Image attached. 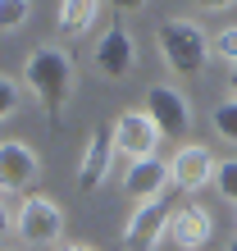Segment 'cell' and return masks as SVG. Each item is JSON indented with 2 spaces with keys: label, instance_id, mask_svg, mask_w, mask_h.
Segmentation results:
<instances>
[{
  "label": "cell",
  "instance_id": "6da1fadb",
  "mask_svg": "<svg viewBox=\"0 0 237 251\" xmlns=\"http://www.w3.org/2000/svg\"><path fill=\"white\" fill-rule=\"evenodd\" d=\"M73 73H78V64H73L69 46H55V41L37 46L23 60V82H27V92L41 100V110L50 114V124L64 114L69 96H73Z\"/></svg>",
  "mask_w": 237,
  "mask_h": 251
},
{
  "label": "cell",
  "instance_id": "7a4b0ae2",
  "mask_svg": "<svg viewBox=\"0 0 237 251\" xmlns=\"http://www.w3.org/2000/svg\"><path fill=\"white\" fill-rule=\"evenodd\" d=\"M155 50L173 78H201L210 64V32L196 19H165L155 27Z\"/></svg>",
  "mask_w": 237,
  "mask_h": 251
},
{
  "label": "cell",
  "instance_id": "3957f363",
  "mask_svg": "<svg viewBox=\"0 0 237 251\" xmlns=\"http://www.w3.org/2000/svg\"><path fill=\"white\" fill-rule=\"evenodd\" d=\"M64 210H59V201L41 197V192H32V197H23V205L14 210V233L27 242V247H59V238H64Z\"/></svg>",
  "mask_w": 237,
  "mask_h": 251
},
{
  "label": "cell",
  "instance_id": "277c9868",
  "mask_svg": "<svg viewBox=\"0 0 237 251\" xmlns=\"http://www.w3.org/2000/svg\"><path fill=\"white\" fill-rule=\"evenodd\" d=\"M110 142H114V155H128V165H132V160H155L165 132L155 128V119L142 105H132V110H118V119L110 128Z\"/></svg>",
  "mask_w": 237,
  "mask_h": 251
},
{
  "label": "cell",
  "instance_id": "5b68a950",
  "mask_svg": "<svg viewBox=\"0 0 237 251\" xmlns=\"http://www.w3.org/2000/svg\"><path fill=\"white\" fill-rule=\"evenodd\" d=\"M41 178V155L32 142L5 137L0 142V197H32Z\"/></svg>",
  "mask_w": 237,
  "mask_h": 251
},
{
  "label": "cell",
  "instance_id": "8992f818",
  "mask_svg": "<svg viewBox=\"0 0 237 251\" xmlns=\"http://www.w3.org/2000/svg\"><path fill=\"white\" fill-rule=\"evenodd\" d=\"M169 215H173L169 197L137 201V205H132V215H128V224H123V238H118V242H123V251H155L160 242H165Z\"/></svg>",
  "mask_w": 237,
  "mask_h": 251
},
{
  "label": "cell",
  "instance_id": "52a82bcc",
  "mask_svg": "<svg viewBox=\"0 0 237 251\" xmlns=\"http://www.w3.org/2000/svg\"><path fill=\"white\" fill-rule=\"evenodd\" d=\"M142 110L155 119V128L165 137H187L191 132V100L178 92L173 82H151L142 96Z\"/></svg>",
  "mask_w": 237,
  "mask_h": 251
},
{
  "label": "cell",
  "instance_id": "ba28073f",
  "mask_svg": "<svg viewBox=\"0 0 237 251\" xmlns=\"http://www.w3.org/2000/svg\"><path fill=\"white\" fill-rule=\"evenodd\" d=\"M92 64H96V73L105 82H123L128 73L137 69V41H132V32L123 23H110L105 32H100L96 50H92Z\"/></svg>",
  "mask_w": 237,
  "mask_h": 251
},
{
  "label": "cell",
  "instance_id": "9c48e42d",
  "mask_svg": "<svg viewBox=\"0 0 237 251\" xmlns=\"http://www.w3.org/2000/svg\"><path fill=\"white\" fill-rule=\"evenodd\" d=\"M214 151L205 142H187V146H178L173 151V165H169V174H173V187L178 192H201L205 183H214Z\"/></svg>",
  "mask_w": 237,
  "mask_h": 251
},
{
  "label": "cell",
  "instance_id": "30bf717a",
  "mask_svg": "<svg viewBox=\"0 0 237 251\" xmlns=\"http://www.w3.org/2000/svg\"><path fill=\"white\" fill-rule=\"evenodd\" d=\"M210 238H214V215L205 210V205H178V210L169 215L165 242L183 247V251H201Z\"/></svg>",
  "mask_w": 237,
  "mask_h": 251
},
{
  "label": "cell",
  "instance_id": "8fae6325",
  "mask_svg": "<svg viewBox=\"0 0 237 251\" xmlns=\"http://www.w3.org/2000/svg\"><path fill=\"white\" fill-rule=\"evenodd\" d=\"M169 183H173V174L165 160H132L128 174H123V192L132 197V205L137 201H155V197H169Z\"/></svg>",
  "mask_w": 237,
  "mask_h": 251
},
{
  "label": "cell",
  "instance_id": "7c38bea8",
  "mask_svg": "<svg viewBox=\"0 0 237 251\" xmlns=\"http://www.w3.org/2000/svg\"><path fill=\"white\" fill-rule=\"evenodd\" d=\"M110 169H114V142L110 137H100V132H92L82 146V165H78V187L82 192H96L100 183L110 178Z\"/></svg>",
  "mask_w": 237,
  "mask_h": 251
},
{
  "label": "cell",
  "instance_id": "4fadbf2b",
  "mask_svg": "<svg viewBox=\"0 0 237 251\" xmlns=\"http://www.w3.org/2000/svg\"><path fill=\"white\" fill-rule=\"evenodd\" d=\"M105 0H59V32L64 37H82V32H92V23H96V14Z\"/></svg>",
  "mask_w": 237,
  "mask_h": 251
},
{
  "label": "cell",
  "instance_id": "5bb4252c",
  "mask_svg": "<svg viewBox=\"0 0 237 251\" xmlns=\"http://www.w3.org/2000/svg\"><path fill=\"white\" fill-rule=\"evenodd\" d=\"M210 128H214V137H219V142L237 146V100H233V96H224V100L210 110Z\"/></svg>",
  "mask_w": 237,
  "mask_h": 251
},
{
  "label": "cell",
  "instance_id": "9a60e30c",
  "mask_svg": "<svg viewBox=\"0 0 237 251\" xmlns=\"http://www.w3.org/2000/svg\"><path fill=\"white\" fill-rule=\"evenodd\" d=\"M214 192L237 210V155H233V160H219V165H214Z\"/></svg>",
  "mask_w": 237,
  "mask_h": 251
},
{
  "label": "cell",
  "instance_id": "2e32d148",
  "mask_svg": "<svg viewBox=\"0 0 237 251\" xmlns=\"http://www.w3.org/2000/svg\"><path fill=\"white\" fill-rule=\"evenodd\" d=\"M32 19V0H0V32H19Z\"/></svg>",
  "mask_w": 237,
  "mask_h": 251
},
{
  "label": "cell",
  "instance_id": "e0dca14e",
  "mask_svg": "<svg viewBox=\"0 0 237 251\" xmlns=\"http://www.w3.org/2000/svg\"><path fill=\"white\" fill-rule=\"evenodd\" d=\"M210 55H214V60H224L228 69L237 64V23H228L224 32H214V41H210Z\"/></svg>",
  "mask_w": 237,
  "mask_h": 251
},
{
  "label": "cell",
  "instance_id": "ac0fdd59",
  "mask_svg": "<svg viewBox=\"0 0 237 251\" xmlns=\"http://www.w3.org/2000/svg\"><path fill=\"white\" fill-rule=\"evenodd\" d=\"M19 100H23V87L14 82L9 73H0V124L19 114Z\"/></svg>",
  "mask_w": 237,
  "mask_h": 251
},
{
  "label": "cell",
  "instance_id": "d6986e66",
  "mask_svg": "<svg viewBox=\"0 0 237 251\" xmlns=\"http://www.w3.org/2000/svg\"><path fill=\"white\" fill-rule=\"evenodd\" d=\"M105 5L114 14H137V9H146V0H105Z\"/></svg>",
  "mask_w": 237,
  "mask_h": 251
},
{
  "label": "cell",
  "instance_id": "ffe728a7",
  "mask_svg": "<svg viewBox=\"0 0 237 251\" xmlns=\"http://www.w3.org/2000/svg\"><path fill=\"white\" fill-rule=\"evenodd\" d=\"M9 233H14V215H9V205L0 201V242H5Z\"/></svg>",
  "mask_w": 237,
  "mask_h": 251
},
{
  "label": "cell",
  "instance_id": "44dd1931",
  "mask_svg": "<svg viewBox=\"0 0 237 251\" xmlns=\"http://www.w3.org/2000/svg\"><path fill=\"white\" fill-rule=\"evenodd\" d=\"M196 5H201V9H214V14H219V9H233L237 0H196Z\"/></svg>",
  "mask_w": 237,
  "mask_h": 251
},
{
  "label": "cell",
  "instance_id": "7402d4cb",
  "mask_svg": "<svg viewBox=\"0 0 237 251\" xmlns=\"http://www.w3.org/2000/svg\"><path fill=\"white\" fill-rule=\"evenodd\" d=\"M55 251H96V247H87V242H59Z\"/></svg>",
  "mask_w": 237,
  "mask_h": 251
},
{
  "label": "cell",
  "instance_id": "603a6c76",
  "mask_svg": "<svg viewBox=\"0 0 237 251\" xmlns=\"http://www.w3.org/2000/svg\"><path fill=\"white\" fill-rule=\"evenodd\" d=\"M228 96H233V100H237V64H233V69H228Z\"/></svg>",
  "mask_w": 237,
  "mask_h": 251
},
{
  "label": "cell",
  "instance_id": "cb8c5ba5",
  "mask_svg": "<svg viewBox=\"0 0 237 251\" xmlns=\"http://www.w3.org/2000/svg\"><path fill=\"white\" fill-rule=\"evenodd\" d=\"M224 251H237V238H233V242H228V247H224Z\"/></svg>",
  "mask_w": 237,
  "mask_h": 251
}]
</instances>
